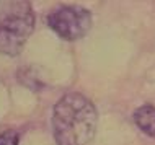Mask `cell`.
<instances>
[{
	"mask_svg": "<svg viewBox=\"0 0 155 145\" xmlns=\"http://www.w3.org/2000/svg\"><path fill=\"white\" fill-rule=\"evenodd\" d=\"M98 113L80 93H67L54 105L52 134L57 145H87L93 139Z\"/></svg>",
	"mask_w": 155,
	"mask_h": 145,
	"instance_id": "obj_1",
	"label": "cell"
},
{
	"mask_svg": "<svg viewBox=\"0 0 155 145\" xmlns=\"http://www.w3.org/2000/svg\"><path fill=\"white\" fill-rule=\"evenodd\" d=\"M35 30V11L30 2H0V52L18 56Z\"/></svg>",
	"mask_w": 155,
	"mask_h": 145,
	"instance_id": "obj_2",
	"label": "cell"
},
{
	"mask_svg": "<svg viewBox=\"0 0 155 145\" xmlns=\"http://www.w3.org/2000/svg\"><path fill=\"white\" fill-rule=\"evenodd\" d=\"M49 28L65 41H77L83 38L91 28V13L83 7L62 5L48 16Z\"/></svg>",
	"mask_w": 155,
	"mask_h": 145,
	"instance_id": "obj_3",
	"label": "cell"
},
{
	"mask_svg": "<svg viewBox=\"0 0 155 145\" xmlns=\"http://www.w3.org/2000/svg\"><path fill=\"white\" fill-rule=\"evenodd\" d=\"M134 122L142 132L155 139V108L150 105L140 106L134 113Z\"/></svg>",
	"mask_w": 155,
	"mask_h": 145,
	"instance_id": "obj_4",
	"label": "cell"
},
{
	"mask_svg": "<svg viewBox=\"0 0 155 145\" xmlns=\"http://www.w3.org/2000/svg\"><path fill=\"white\" fill-rule=\"evenodd\" d=\"M18 134L13 130H7L0 134V145H18Z\"/></svg>",
	"mask_w": 155,
	"mask_h": 145,
	"instance_id": "obj_5",
	"label": "cell"
}]
</instances>
